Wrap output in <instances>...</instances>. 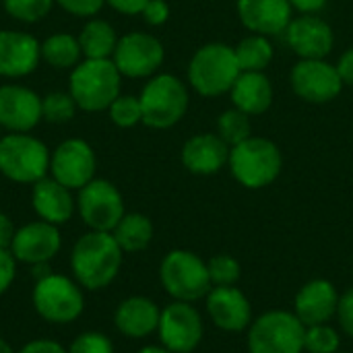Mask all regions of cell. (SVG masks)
<instances>
[{"mask_svg":"<svg viewBox=\"0 0 353 353\" xmlns=\"http://www.w3.org/2000/svg\"><path fill=\"white\" fill-rule=\"evenodd\" d=\"M290 2H292V6L298 8L302 14H312V12H316V10H321V8H325L329 0H290Z\"/></svg>","mask_w":353,"mask_h":353,"instance_id":"45","label":"cell"},{"mask_svg":"<svg viewBox=\"0 0 353 353\" xmlns=\"http://www.w3.org/2000/svg\"><path fill=\"white\" fill-rule=\"evenodd\" d=\"M147 2L149 0H105V4H110L114 10L122 14H141Z\"/></svg>","mask_w":353,"mask_h":353,"instance_id":"42","label":"cell"},{"mask_svg":"<svg viewBox=\"0 0 353 353\" xmlns=\"http://www.w3.org/2000/svg\"><path fill=\"white\" fill-rule=\"evenodd\" d=\"M17 277V261L10 250L0 248V296L10 290Z\"/></svg>","mask_w":353,"mask_h":353,"instance_id":"38","label":"cell"},{"mask_svg":"<svg viewBox=\"0 0 353 353\" xmlns=\"http://www.w3.org/2000/svg\"><path fill=\"white\" fill-rule=\"evenodd\" d=\"M337 316H339V323L345 329V333L353 337V288L339 298Z\"/></svg>","mask_w":353,"mask_h":353,"instance_id":"40","label":"cell"},{"mask_svg":"<svg viewBox=\"0 0 353 353\" xmlns=\"http://www.w3.org/2000/svg\"><path fill=\"white\" fill-rule=\"evenodd\" d=\"M230 93L234 108L248 116L265 114L273 103V85L265 72H240Z\"/></svg>","mask_w":353,"mask_h":353,"instance_id":"25","label":"cell"},{"mask_svg":"<svg viewBox=\"0 0 353 353\" xmlns=\"http://www.w3.org/2000/svg\"><path fill=\"white\" fill-rule=\"evenodd\" d=\"M77 211L83 223L93 232H114L126 213L120 190L103 178H93L79 190Z\"/></svg>","mask_w":353,"mask_h":353,"instance_id":"10","label":"cell"},{"mask_svg":"<svg viewBox=\"0 0 353 353\" xmlns=\"http://www.w3.org/2000/svg\"><path fill=\"white\" fill-rule=\"evenodd\" d=\"M68 353H114V343L108 335L97 331L81 333L72 339V343L66 347Z\"/></svg>","mask_w":353,"mask_h":353,"instance_id":"36","label":"cell"},{"mask_svg":"<svg viewBox=\"0 0 353 353\" xmlns=\"http://www.w3.org/2000/svg\"><path fill=\"white\" fill-rule=\"evenodd\" d=\"M108 112H110V120L120 128H132L139 122H143L141 99L134 95H118L108 108Z\"/></svg>","mask_w":353,"mask_h":353,"instance_id":"32","label":"cell"},{"mask_svg":"<svg viewBox=\"0 0 353 353\" xmlns=\"http://www.w3.org/2000/svg\"><path fill=\"white\" fill-rule=\"evenodd\" d=\"M339 296L331 281L314 279L306 283L296 296V316L304 327L325 325L337 314Z\"/></svg>","mask_w":353,"mask_h":353,"instance_id":"23","label":"cell"},{"mask_svg":"<svg viewBox=\"0 0 353 353\" xmlns=\"http://www.w3.org/2000/svg\"><path fill=\"white\" fill-rule=\"evenodd\" d=\"M0 353H17V352L10 347V343H8L6 339H2V337H0Z\"/></svg>","mask_w":353,"mask_h":353,"instance_id":"48","label":"cell"},{"mask_svg":"<svg viewBox=\"0 0 353 353\" xmlns=\"http://www.w3.org/2000/svg\"><path fill=\"white\" fill-rule=\"evenodd\" d=\"M232 176L246 188L259 190L277 180L283 157L279 147L263 137H250L230 149L228 161Z\"/></svg>","mask_w":353,"mask_h":353,"instance_id":"3","label":"cell"},{"mask_svg":"<svg viewBox=\"0 0 353 353\" xmlns=\"http://www.w3.org/2000/svg\"><path fill=\"white\" fill-rule=\"evenodd\" d=\"M31 302L35 312L52 325H70L85 310L81 285L58 273H50L48 277L35 281Z\"/></svg>","mask_w":353,"mask_h":353,"instance_id":"7","label":"cell"},{"mask_svg":"<svg viewBox=\"0 0 353 353\" xmlns=\"http://www.w3.org/2000/svg\"><path fill=\"white\" fill-rule=\"evenodd\" d=\"M217 134L230 145H240L242 141L250 139V116L244 114L238 108H232L228 112H223L217 120Z\"/></svg>","mask_w":353,"mask_h":353,"instance_id":"30","label":"cell"},{"mask_svg":"<svg viewBox=\"0 0 353 353\" xmlns=\"http://www.w3.org/2000/svg\"><path fill=\"white\" fill-rule=\"evenodd\" d=\"M161 285L165 292L176 298V302H196L211 292V277L207 263L201 261L194 252L172 250L161 261L159 269Z\"/></svg>","mask_w":353,"mask_h":353,"instance_id":"8","label":"cell"},{"mask_svg":"<svg viewBox=\"0 0 353 353\" xmlns=\"http://www.w3.org/2000/svg\"><path fill=\"white\" fill-rule=\"evenodd\" d=\"M31 207L41 221L62 225L70 221V217L74 215L77 201L72 199L70 188L46 176L31 188Z\"/></svg>","mask_w":353,"mask_h":353,"instance_id":"22","label":"cell"},{"mask_svg":"<svg viewBox=\"0 0 353 353\" xmlns=\"http://www.w3.org/2000/svg\"><path fill=\"white\" fill-rule=\"evenodd\" d=\"M122 254L124 252L112 232L89 230L74 242L70 252L74 281L89 292L105 290L120 273Z\"/></svg>","mask_w":353,"mask_h":353,"instance_id":"1","label":"cell"},{"mask_svg":"<svg viewBox=\"0 0 353 353\" xmlns=\"http://www.w3.org/2000/svg\"><path fill=\"white\" fill-rule=\"evenodd\" d=\"M41 60V43L25 31H0V77L21 79L31 74Z\"/></svg>","mask_w":353,"mask_h":353,"instance_id":"18","label":"cell"},{"mask_svg":"<svg viewBox=\"0 0 353 353\" xmlns=\"http://www.w3.org/2000/svg\"><path fill=\"white\" fill-rule=\"evenodd\" d=\"M77 110H79V105L70 93L52 91L46 97H41V114L48 122H54V124L70 122L74 118Z\"/></svg>","mask_w":353,"mask_h":353,"instance_id":"31","label":"cell"},{"mask_svg":"<svg viewBox=\"0 0 353 353\" xmlns=\"http://www.w3.org/2000/svg\"><path fill=\"white\" fill-rule=\"evenodd\" d=\"M304 350L310 353H337V350H339V335L329 325L306 327Z\"/></svg>","mask_w":353,"mask_h":353,"instance_id":"34","label":"cell"},{"mask_svg":"<svg viewBox=\"0 0 353 353\" xmlns=\"http://www.w3.org/2000/svg\"><path fill=\"white\" fill-rule=\"evenodd\" d=\"M163 43L155 35L143 31H132L120 37L112 56L120 74L128 79H145L155 74L163 64Z\"/></svg>","mask_w":353,"mask_h":353,"instance_id":"11","label":"cell"},{"mask_svg":"<svg viewBox=\"0 0 353 353\" xmlns=\"http://www.w3.org/2000/svg\"><path fill=\"white\" fill-rule=\"evenodd\" d=\"M143 124L155 130L176 126L188 110V89L174 74H157L141 91Z\"/></svg>","mask_w":353,"mask_h":353,"instance_id":"6","label":"cell"},{"mask_svg":"<svg viewBox=\"0 0 353 353\" xmlns=\"http://www.w3.org/2000/svg\"><path fill=\"white\" fill-rule=\"evenodd\" d=\"M207 269H209V277H211V283L215 288H221V285H234L238 279H240V265L234 256L230 254H217L213 256L209 263H207Z\"/></svg>","mask_w":353,"mask_h":353,"instance_id":"35","label":"cell"},{"mask_svg":"<svg viewBox=\"0 0 353 353\" xmlns=\"http://www.w3.org/2000/svg\"><path fill=\"white\" fill-rule=\"evenodd\" d=\"M97 172V157L93 147L83 139L62 141L50 153V174L56 182L70 190L87 186Z\"/></svg>","mask_w":353,"mask_h":353,"instance_id":"12","label":"cell"},{"mask_svg":"<svg viewBox=\"0 0 353 353\" xmlns=\"http://www.w3.org/2000/svg\"><path fill=\"white\" fill-rule=\"evenodd\" d=\"M17 353H68L66 347H62L58 341L52 339H33L25 343Z\"/></svg>","mask_w":353,"mask_h":353,"instance_id":"41","label":"cell"},{"mask_svg":"<svg viewBox=\"0 0 353 353\" xmlns=\"http://www.w3.org/2000/svg\"><path fill=\"white\" fill-rule=\"evenodd\" d=\"M62 10L72 17H95L105 0H54Z\"/></svg>","mask_w":353,"mask_h":353,"instance_id":"37","label":"cell"},{"mask_svg":"<svg viewBox=\"0 0 353 353\" xmlns=\"http://www.w3.org/2000/svg\"><path fill=\"white\" fill-rule=\"evenodd\" d=\"M81 43L72 33H54L41 41V60L56 70H72L81 62Z\"/></svg>","mask_w":353,"mask_h":353,"instance_id":"28","label":"cell"},{"mask_svg":"<svg viewBox=\"0 0 353 353\" xmlns=\"http://www.w3.org/2000/svg\"><path fill=\"white\" fill-rule=\"evenodd\" d=\"M207 312L223 331H242L252 321L248 298L234 285H221L207 294Z\"/></svg>","mask_w":353,"mask_h":353,"instance_id":"19","label":"cell"},{"mask_svg":"<svg viewBox=\"0 0 353 353\" xmlns=\"http://www.w3.org/2000/svg\"><path fill=\"white\" fill-rule=\"evenodd\" d=\"M292 87L308 103H329L341 93L343 81L327 60H300L292 70Z\"/></svg>","mask_w":353,"mask_h":353,"instance_id":"14","label":"cell"},{"mask_svg":"<svg viewBox=\"0 0 353 353\" xmlns=\"http://www.w3.org/2000/svg\"><path fill=\"white\" fill-rule=\"evenodd\" d=\"M2 2H4V10L21 23H39L43 17H48V12L56 4L54 0H2Z\"/></svg>","mask_w":353,"mask_h":353,"instance_id":"33","label":"cell"},{"mask_svg":"<svg viewBox=\"0 0 353 353\" xmlns=\"http://www.w3.org/2000/svg\"><path fill=\"white\" fill-rule=\"evenodd\" d=\"M236 60L242 72H265V68L273 60V46L267 35L252 33L244 37L236 48Z\"/></svg>","mask_w":353,"mask_h":353,"instance_id":"29","label":"cell"},{"mask_svg":"<svg viewBox=\"0 0 353 353\" xmlns=\"http://www.w3.org/2000/svg\"><path fill=\"white\" fill-rule=\"evenodd\" d=\"M62 246V236L58 225H52L48 221H31L21 228H17L10 252L17 263L23 265H39L50 263Z\"/></svg>","mask_w":353,"mask_h":353,"instance_id":"15","label":"cell"},{"mask_svg":"<svg viewBox=\"0 0 353 353\" xmlns=\"http://www.w3.org/2000/svg\"><path fill=\"white\" fill-rule=\"evenodd\" d=\"M161 345L172 353L194 352L203 339V321L188 302H174L161 310L157 327Z\"/></svg>","mask_w":353,"mask_h":353,"instance_id":"13","label":"cell"},{"mask_svg":"<svg viewBox=\"0 0 353 353\" xmlns=\"http://www.w3.org/2000/svg\"><path fill=\"white\" fill-rule=\"evenodd\" d=\"M41 97L23 85L0 87V126L8 132H29L39 124Z\"/></svg>","mask_w":353,"mask_h":353,"instance_id":"16","label":"cell"},{"mask_svg":"<svg viewBox=\"0 0 353 353\" xmlns=\"http://www.w3.org/2000/svg\"><path fill=\"white\" fill-rule=\"evenodd\" d=\"M240 72L236 52L228 43H207L199 48L188 64V81L203 97H217L230 91Z\"/></svg>","mask_w":353,"mask_h":353,"instance_id":"4","label":"cell"},{"mask_svg":"<svg viewBox=\"0 0 353 353\" xmlns=\"http://www.w3.org/2000/svg\"><path fill=\"white\" fill-rule=\"evenodd\" d=\"M0 130H2V126H0Z\"/></svg>","mask_w":353,"mask_h":353,"instance_id":"49","label":"cell"},{"mask_svg":"<svg viewBox=\"0 0 353 353\" xmlns=\"http://www.w3.org/2000/svg\"><path fill=\"white\" fill-rule=\"evenodd\" d=\"M112 236L116 238L122 252H141L153 240V223L143 213H124Z\"/></svg>","mask_w":353,"mask_h":353,"instance_id":"27","label":"cell"},{"mask_svg":"<svg viewBox=\"0 0 353 353\" xmlns=\"http://www.w3.org/2000/svg\"><path fill=\"white\" fill-rule=\"evenodd\" d=\"M122 74L112 58H85L68 79V93L83 112H103L120 95Z\"/></svg>","mask_w":353,"mask_h":353,"instance_id":"2","label":"cell"},{"mask_svg":"<svg viewBox=\"0 0 353 353\" xmlns=\"http://www.w3.org/2000/svg\"><path fill=\"white\" fill-rule=\"evenodd\" d=\"M230 149L219 134H194L182 147V163L196 176H211L230 161Z\"/></svg>","mask_w":353,"mask_h":353,"instance_id":"21","label":"cell"},{"mask_svg":"<svg viewBox=\"0 0 353 353\" xmlns=\"http://www.w3.org/2000/svg\"><path fill=\"white\" fill-rule=\"evenodd\" d=\"M50 172L48 147L27 134L10 132L0 137V174L17 184H35Z\"/></svg>","mask_w":353,"mask_h":353,"instance_id":"5","label":"cell"},{"mask_svg":"<svg viewBox=\"0 0 353 353\" xmlns=\"http://www.w3.org/2000/svg\"><path fill=\"white\" fill-rule=\"evenodd\" d=\"M14 232H17V228H14L12 219H10L6 213H2V211H0V248L10 250V244H12Z\"/></svg>","mask_w":353,"mask_h":353,"instance_id":"43","label":"cell"},{"mask_svg":"<svg viewBox=\"0 0 353 353\" xmlns=\"http://www.w3.org/2000/svg\"><path fill=\"white\" fill-rule=\"evenodd\" d=\"M306 327L296 314L273 310L254 321L248 333L250 353H302Z\"/></svg>","mask_w":353,"mask_h":353,"instance_id":"9","label":"cell"},{"mask_svg":"<svg viewBox=\"0 0 353 353\" xmlns=\"http://www.w3.org/2000/svg\"><path fill=\"white\" fill-rule=\"evenodd\" d=\"M31 271H33V277H35V281H39V279L48 277L50 273H54V271H52V267H50V263H39V265H31Z\"/></svg>","mask_w":353,"mask_h":353,"instance_id":"46","label":"cell"},{"mask_svg":"<svg viewBox=\"0 0 353 353\" xmlns=\"http://www.w3.org/2000/svg\"><path fill=\"white\" fill-rule=\"evenodd\" d=\"M337 72L343 81V85H353V48L343 52V56L337 62Z\"/></svg>","mask_w":353,"mask_h":353,"instance_id":"44","label":"cell"},{"mask_svg":"<svg viewBox=\"0 0 353 353\" xmlns=\"http://www.w3.org/2000/svg\"><path fill=\"white\" fill-rule=\"evenodd\" d=\"M141 14H143L145 23H149L153 27H159L170 19V6H168L165 0H149Z\"/></svg>","mask_w":353,"mask_h":353,"instance_id":"39","label":"cell"},{"mask_svg":"<svg viewBox=\"0 0 353 353\" xmlns=\"http://www.w3.org/2000/svg\"><path fill=\"white\" fill-rule=\"evenodd\" d=\"M159 319H161V310L157 308V304L143 296H132L122 300L114 314L116 329L130 339H143L155 333L159 327Z\"/></svg>","mask_w":353,"mask_h":353,"instance_id":"24","label":"cell"},{"mask_svg":"<svg viewBox=\"0 0 353 353\" xmlns=\"http://www.w3.org/2000/svg\"><path fill=\"white\" fill-rule=\"evenodd\" d=\"M118 39L116 29L103 19H89L79 33V43L85 58H112Z\"/></svg>","mask_w":353,"mask_h":353,"instance_id":"26","label":"cell"},{"mask_svg":"<svg viewBox=\"0 0 353 353\" xmlns=\"http://www.w3.org/2000/svg\"><path fill=\"white\" fill-rule=\"evenodd\" d=\"M290 0H238V17L246 29L259 35L283 33L292 23Z\"/></svg>","mask_w":353,"mask_h":353,"instance_id":"20","label":"cell"},{"mask_svg":"<svg viewBox=\"0 0 353 353\" xmlns=\"http://www.w3.org/2000/svg\"><path fill=\"white\" fill-rule=\"evenodd\" d=\"M290 48L300 60H325L333 50V29L327 21L314 14H302L292 19L285 29Z\"/></svg>","mask_w":353,"mask_h":353,"instance_id":"17","label":"cell"},{"mask_svg":"<svg viewBox=\"0 0 353 353\" xmlns=\"http://www.w3.org/2000/svg\"><path fill=\"white\" fill-rule=\"evenodd\" d=\"M137 353H172V352H168L165 347H157V345H147V347H143L141 352H137Z\"/></svg>","mask_w":353,"mask_h":353,"instance_id":"47","label":"cell"}]
</instances>
